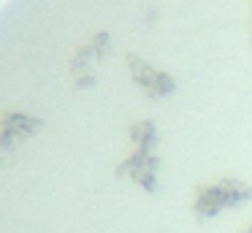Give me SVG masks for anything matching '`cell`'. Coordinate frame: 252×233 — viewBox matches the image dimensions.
Wrapping results in <instances>:
<instances>
[{"instance_id": "6da1fadb", "label": "cell", "mask_w": 252, "mask_h": 233, "mask_svg": "<svg viewBox=\"0 0 252 233\" xmlns=\"http://www.w3.org/2000/svg\"><path fill=\"white\" fill-rule=\"evenodd\" d=\"M125 63H127V70H130L133 84H136L147 98L160 100V98H171L176 92V79L168 70L155 68L152 63H147L144 57H138V54H133V52L125 57Z\"/></svg>"}, {"instance_id": "7a4b0ae2", "label": "cell", "mask_w": 252, "mask_h": 233, "mask_svg": "<svg viewBox=\"0 0 252 233\" xmlns=\"http://www.w3.org/2000/svg\"><path fill=\"white\" fill-rule=\"evenodd\" d=\"M117 176L130 179L138 187H144L147 193H155L160 187V157L158 152H141L133 149L125 160L117 166Z\"/></svg>"}, {"instance_id": "3957f363", "label": "cell", "mask_w": 252, "mask_h": 233, "mask_svg": "<svg viewBox=\"0 0 252 233\" xmlns=\"http://www.w3.org/2000/svg\"><path fill=\"white\" fill-rule=\"evenodd\" d=\"M98 63H100V57L93 52L90 43L76 46V52L68 60V73H71L73 84H76L79 90H93V87L98 84V70H95Z\"/></svg>"}, {"instance_id": "277c9868", "label": "cell", "mask_w": 252, "mask_h": 233, "mask_svg": "<svg viewBox=\"0 0 252 233\" xmlns=\"http://www.w3.org/2000/svg\"><path fill=\"white\" fill-rule=\"evenodd\" d=\"M220 211H225V200L220 195L217 184L214 182L198 184L195 195H192V214H195V220H214Z\"/></svg>"}, {"instance_id": "5b68a950", "label": "cell", "mask_w": 252, "mask_h": 233, "mask_svg": "<svg viewBox=\"0 0 252 233\" xmlns=\"http://www.w3.org/2000/svg\"><path fill=\"white\" fill-rule=\"evenodd\" d=\"M220 195L225 200V209H239V206L250 203L252 200V187L244 182V179H236V176H222V179H214Z\"/></svg>"}, {"instance_id": "8992f818", "label": "cell", "mask_w": 252, "mask_h": 233, "mask_svg": "<svg viewBox=\"0 0 252 233\" xmlns=\"http://www.w3.org/2000/svg\"><path fill=\"white\" fill-rule=\"evenodd\" d=\"M127 135L133 141V149H141V152H155L160 144V130L152 119H138V122H133Z\"/></svg>"}, {"instance_id": "52a82bcc", "label": "cell", "mask_w": 252, "mask_h": 233, "mask_svg": "<svg viewBox=\"0 0 252 233\" xmlns=\"http://www.w3.org/2000/svg\"><path fill=\"white\" fill-rule=\"evenodd\" d=\"M241 233H252V222H250V225H247V228H244V231H241Z\"/></svg>"}, {"instance_id": "ba28073f", "label": "cell", "mask_w": 252, "mask_h": 233, "mask_svg": "<svg viewBox=\"0 0 252 233\" xmlns=\"http://www.w3.org/2000/svg\"><path fill=\"white\" fill-rule=\"evenodd\" d=\"M250 11H252V3H250Z\"/></svg>"}, {"instance_id": "9c48e42d", "label": "cell", "mask_w": 252, "mask_h": 233, "mask_svg": "<svg viewBox=\"0 0 252 233\" xmlns=\"http://www.w3.org/2000/svg\"><path fill=\"white\" fill-rule=\"evenodd\" d=\"M250 41H252V35H250Z\"/></svg>"}]
</instances>
